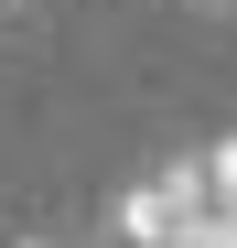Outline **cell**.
<instances>
[{
    "label": "cell",
    "mask_w": 237,
    "mask_h": 248,
    "mask_svg": "<svg viewBox=\"0 0 237 248\" xmlns=\"http://www.w3.org/2000/svg\"><path fill=\"white\" fill-rule=\"evenodd\" d=\"M118 248H237V227L216 216V194H205V162L173 151L162 173H140L130 194H118Z\"/></svg>",
    "instance_id": "cell-1"
},
{
    "label": "cell",
    "mask_w": 237,
    "mask_h": 248,
    "mask_svg": "<svg viewBox=\"0 0 237 248\" xmlns=\"http://www.w3.org/2000/svg\"><path fill=\"white\" fill-rule=\"evenodd\" d=\"M194 11H237V0H194Z\"/></svg>",
    "instance_id": "cell-2"
},
{
    "label": "cell",
    "mask_w": 237,
    "mask_h": 248,
    "mask_svg": "<svg viewBox=\"0 0 237 248\" xmlns=\"http://www.w3.org/2000/svg\"><path fill=\"white\" fill-rule=\"evenodd\" d=\"M22 248H65V237H22Z\"/></svg>",
    "instance_id": "cell-3"
}]
</instances>
